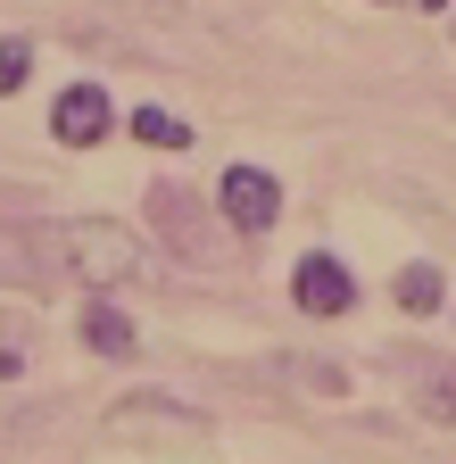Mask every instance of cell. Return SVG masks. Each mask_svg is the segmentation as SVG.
Here are the masks:
<instances>
[{
  "label": "cell",
  "mask_w": 456,
  "mask_h": 464,
  "mask_svg": "<svg viewBox=\"0 0 456 464\" xmlns=\"http://www.w3.org/2000/svg\"><path fill=\"white\" fill-rule=\"evenodd\" d=\"M67 266L83 274V290H125L150 274V241L133 224H108V216H83L67 224Z\"/></svg>",
  "instance_id": "obj_1"
},
{
  "label": "cell",
  "mask_w": 456,
  "mask_h": 464,
  "mask_svg": "<svg viewBox=\"0 0 456 464\" xmlns=\"http://www.w3.org/2000/svg\"><path fill=\"white\" fill-rule=\"evenodd\" d=\"M216 216L241 232V241H257V232H274L282 224V174H266V166H249V158H233L216 174Z\"/></svg>",
  "instance_id": "obj_2"
},
{
  "label": "cell",
  "mask_w": 456,
  "mask_h": 464,
  "mask_svg": "<svg viewBox=\"0 0 456 464\" xmlns=\"http://www.w3.org/2000/svg\"><path fill=\"white\" fill-rule=\"evenodd\" d=\"M150 224H158V241L175 249V257L216 266V232H199V224H208V199H199V191H183V183H150Z\"/></svg>",
  "instance_id": "obj_3"
},
{
  "label": "cell",
  "mask_w": 456,
  "mask_h": 464,
  "mask_svg": "<svg viewBox=\"0 0 456 464\" xmlns=\"http://www.w3.org/2000/svg\"><path fill=\"white\" fill-rule=\"evenodd\" d=\"M291 307H299V315H315V324L349 315V307H357V274H349V257L307 249V257L291 266Z\"/></svg>",
  "instance_id": "obj_4"
},
{
  "label": "cell",
  "mask_w": 456,
  "mask_h": 464,
  "mask_svg": "<svg viewBox=\"0 0 456 464\" xmlns=\"http://www.w3.org/2000/svg\"><path fill=\"white\" fill-rule=\"evenodd\" d=\"M108 133H117V100H108L100 83H67L59 100H50V141L59 150H100Z\"/></svg>",
  "instance_id": "obj_5"
},
{
  "label": "cell",
  "mask_w": 456,
  "mask_h": 464,
  "mask_svg": "<svg viewBox=\"0 0 456 464\" xmlns=\"http://www.w3.org/2000/svg\"><path fill=\"white\" fill-rule=\"evenodd\" d=\"M83 348H92V357H108V365H125V357H141V332H133V315L117 307V290H92V299H83Z\"/></svg>",
  "instance_id": "obj_6"
},
{
  "label": "cell",
  "mask_w": 456,
  "mask_h": 464,
  "mask_svg": "<svg viewBox=\"0 0 456 464\" xmlns=\"http://www.w3.org/2000/svg\"><path fill=\"white\" fill-rule=\"evenodd\" d=\"M390 299H398V315H440V299H448V282H440V266L432 257H407V266H398L390 274Z\"/></svg>",
  "instance_id": "obj_7"
},
{
  "label": "cell",
  "mask_w": 456,
  "mask_h": 464,
  "mask_svg": "<svg viewBox=\"0 0 456 464\" xmlns=\"http://www.w3.org/2000/svg\"><path fill=\"white\" fill-rule=\"evenodd\" d=\"M125 133H133L141 150H191V125H183L175 108H158V100H141V108L125 116Z\"/></svg>",
  "instance_id": "obj_8"
},
{
  "label": "cell",
  "mask_w": 456,
  "mask_h": 464,
  "mask_svg": "<svg viewBox=\"0 0 456 464\" xmlns=\"http://www.w3.org/2000/svg\"><path fill=\"white\" fill-rule=\"evenodd\" d=\"M415 415L440 423V431H456V365H440V373L415 382Z\"/></svg>",
  "instance_id": "obj_9"
},
{
  "label": "cell",
  "mask_w": 456,
  "mask_h": 464,
  "mask_svg": "<svg viewBox=\"0 0 456 464\" xmlns=\"http://www.w3.org/2000/svg\"><path fill=\"white\" fill-rule=\"evenodd\" d=\"M25 75H34V42L25 34H0V100H17Z\"/></svg>",
  "instance_id": "obj_10"
},
{
  "label": "cell",
  "mask_w": 456,
  "mask_h": 464,
  "mask_svg": "<svg viewBox=\"0 0 456 464\" xmlns=\"http://www.w3.org/2000/svg\"><path fill=\"white\" fill-rule=\"evenodd\" d=\"M415 9H432V17H440V9H448V0H415Z\"/></svg>",
  "instance_id": "obj_11"
},
{
  "label": "cell",
  "mask_w": 456,
  "mask_h": 464,
  "mask_svg": "<svg viewBox=\"0 0 456 464\" xmlns=\"http://www.w3.org/2000/svg\"><path fill=\"white\" fill-rule=\"evenodd\" d=\"M448 42H456V9H448Z\"/></svg>",
  "instance_id": "obj_12"
}]
</instances>
